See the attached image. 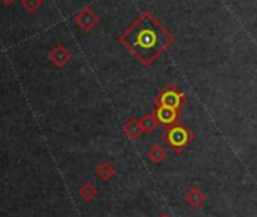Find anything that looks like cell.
Wrapping results in <instances>:
<instances>
[{
  "label": "cell",
  "mask_w": 257,
  "mask_h": 217,
  "mask_svg": "<svg viewBox=\"0 0 257 217\" xmlns=\"http://www.w3.org/2000/svg\"><path fill=\"white\" fill-rule=\"evenodd\" d=\"M156 116H158V120L161 125H165V126H171L177 122L179 116L182 114V111L179 110H174V108H170V106H156Z\"/></svg>",
  "instance_id": "cell-4"
},
{
  "label": "cell",
  "mask_w": 257,
  "mask_h": 217,
  "mask_svg": "<svg viewBox=\"0 0 257 217\" xmlns=\"http://www.w3.org/2000/svg\"><path fill=\"white\" fill-rule=\"evenodd\" d=\"M122 132L125 134V137H127L128 140H132V141L138 140V138L144 134L140 119H135V117H134V119H128V120L122 125Z\"/></svg>",
  "instance_id": "cell-6"
},
{
  "label": "cell",
  "mask_w": 257,
  "mask_h": 217,
  "mask_svg": "<svg viewBox=\"0 0 257 217\" xmlns=\"http://www.w3.org/2000/svg\"><path fill=\"white\" fill-rule=\"evenodd\" d=\"M76 22L83 31H91L98 23V16L92 10L86 8L76 17Z\"/></svg>",
  "instance_id": "cell-7"
},
{
  "label": "cell",
  "mask_w": 257,
  "mask_h": 217,
  "mask_svg": "<svg viewBox=\"0 0 257 217\" xmlns=\"http://www.w3.org/2000/svg\"><path fill=\"white\" fill-rule=\"evenodd\" d=\"M79 194H80V197H82L83 200L91 202V200L95 199V196L98 194V190H97V187H95L92 182H85L83 185H80Z\"/></svg>",
  "instance_id": "cell-11"
},
{
  "label": "cell",
  "mask_w": 257,
  "mask_h": 217,
  "mask_svg": "<svg viewBox=\"0 0 257 217\" xmlns=\"http://www.w3.org/2000/svg\"><path fill=\"white\" fill-rule=\"evenodd\" d=\"M155 103H156V106H170V108H174V110L182 111V108L186 103V97H185V93H182L177 88V85L168 84L155 97Z\"/></svg>",
  "instance_id": "cell-3"
},
{
  "label": "cell",
  "mask_w": 257,
  "mask_h": 217,
  "mask_svg": "<svg viewBox=\"0 0 257 217\" xmlns=\"http://www.w3.org/2000/svg\"><path fill=\"white\" fill-rule=\"evenodd\" d=\"M95 175L101 179V181H110L115 175H116V169H115V166H112L110 163H101V164H98L97 166V169H95Z\"/></svg>",
  "instance_id": "cell-10"
},
{
  "label": "cell",
  "mask_w": 257,
  "mask_h": 217,
  "mask_svg": "<svg viewBox=\"0 0 257 217\" xmlns=\"http://www.w3.org/2000/svg\"><path fill=\"white\" fill-rule=\"evenodd\" d=\"M147 157H149V160H150L153 164H162V163L167 160V157H168V152L165 151V148H164V146L153 144V146L149 149V152H147Z\"/></svg>",
  "instance_id": "cell-9"
},
{
  "label": "cell",
  "mask_w": 257,
  "mask_h": 217,
  "mask_svg": "<svg viewBox=\"0 0 257 217\" xmlns=\"http://www.w3.org/2000/svg\"><path fill=\"white\" fill-rule=\"evenodd\" d=\"M195 138V134L183 123L176 122L174 125L168 126L167 131L162 134V140L170 146L174 154L183 152Z\"/></svg>",
  "instance_id": "cell-2"
},
{
  "label": "cell",
  "mask_w": 257,
  "mask_h": 217,
  "mask_svg": "<svg viewBox=\"0 0 257 217\" xmlns=\"http://www.w3.org/2000/svg\"><path fill=\"white\" fill-rule=\"evenodd\" d=\"M140 122H141V126H143L144 134H152V132L156 129V126L159 125V120H158L156 111H152V113L144 114V116L140 119Z\"/></svg>",
  "instance_id": "cell-8"
},
{
  "label": "cell",
  "mask_w": 257,
  "mask_h": 217,
  "mask_svg": "<svg viewBox=\"0 0 257 217\" xmlns=\"http://www.w3.org/2000/svg\"><path fill=\"white\" fill-rule=\"evenodd\" d=\"M53 59L58 65H65L67 61L70 59V52L65 49V47H56L55 52H53Z\"/></svg>",
  "instance_id": "cell-12"
},
{
  "label": "cell",
  "mask_w": 257,
  "mask_h": 217,
  "mask_svg": "<svg viewBox=\"0 0 257 217\" xmlns=\"http://www.w3.org/2000/svg\"><path fill=\"white\" fill-rule=\"evenodd\" d=\"M119 43L140 64L149 67L173 44V34L152 14L143 13L121 35Z\"/></svg>",
  "instance_id": "cell-1"
},
{
  "label": "cell",
  "mask_w": 257,
  "mask_h": 217,
  "mask_svg": "<svg viewBox=\"0 0 257 217\" xmlns=\"http://www.w3.org/2000/svg\"><path fill=\"white\" fill-rule=\"evenodd\" d=\"M158 217H173V215H171L170 212H162V214H159Z\"/></svg>",
  "instance_id": "cell-13"
},
{
  "label": "cell",
  "mask_w": 257,
  "mask_h": 217,
  "mask_svg": "<svg viewBox=\"0 0 257 217\" xmlns=\"http://www.w3.org/2000/svg\"><path fill=\"white\" fill-rule=\"evenodd\" d=\"M206 197H207L206 193H204L200 187H192V188L186 193L185 200H186V203H188L192 209H200V208L204 205Z\"/></svg>",
  "instance_id": "cell-5"
}]
</instances>
